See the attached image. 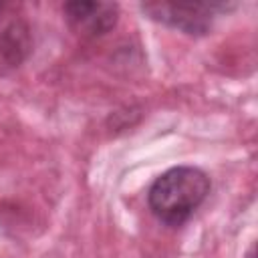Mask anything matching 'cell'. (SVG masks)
<instances>
[{
	"mask_svg": "<svg viewBox=\"0 0 258 258\" xmlns=\"http://www.w3.org/2000/svg\"><path fill=\"white\" fill-rule=\"evenodd\" d=\"M210 191L208 175L189 165L171 167L149 187L147 202L157 220L167 226H181L206 200Z\"/></svg>",
	"mask_w": 258,
	"mask_h": 258,
	"instance_id": "6da1fadb",
	"label": "cell"
},
{
	"mask_svg": "<svg viewBox=\"0 0 258 258\" xmlns=\"http://www.w3.org/2000/svg\"><path fill=\"white\" fill-rule=\"evenodd\" d=\"M226 4L218 2H145L141 10L161 24L177 28L185 34H206L212 26L214 14L226 10Z\"/></svg>",
	"mask_w": 258,
	"mask_h": 258,
	"instance_id": "7a4b0ae2",
	"label": "cell"
},
{
	"mask_svg": "<svg viewBox=\"0 0 258 258\" xmlns=\"http://www.w3.org/2000/svg\"><path fill=\"white\" fill-rule=\"evenodd\" d=\"M69 26L85 38H97L115 28L119 6L115 2H67L62 6Z\"/></svg>",
	"mask_w": 258,
	"mask_h": 258,
	"instance_id": "3957f363",
	"label": "cell"
},
{
	"mask_svg": "<svg viewBox=\"0 0 258 258\" xmlns=\"http://www.w3.org/2000/svg\"><path fill=\"white\" fill-rule=\"evenodd\" d=\"M248 258H254V250H250V254H248Z\"/></svg>",
	"mask_w": 258,
	"mask_h": 258,
	"instance_id": "277c9868",
	"label": "cell"
},
{
	"mask_svg": "<svg viewBox=\"0 0 258 258\" xmlns=\"http://www.w3.org/2000/svg\"><path fill=\"white\" fill-rule=\"evenodd\" d=\"M0 10H2V4H0Z\"/></svg>",
	"mask_w": 258,
	"mask_h": 258,
	"instance_id": "5b68a950",
	"label": "cell"
}]
</instances>
